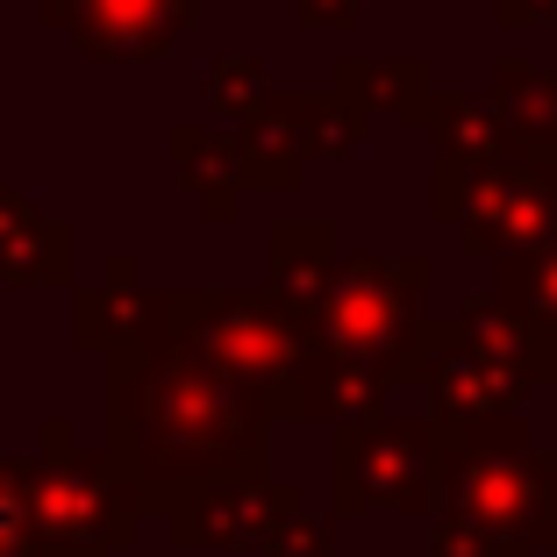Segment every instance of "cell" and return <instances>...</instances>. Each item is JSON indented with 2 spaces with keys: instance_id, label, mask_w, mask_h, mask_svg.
Listing matches in <instances>:
<instances>
[{
  "instance_id": "6da1fadb",
  "label": "cell",
  "mask_w": 557,
  "mask_h": 557,
  "mask_svg": "<svg viewBox=\"0 0 557 557\" xmlns=\"http://www.w3.org/2000/svg\"><path fill=\"white\" fill-rule=\"evenodd\" d=\"M272 400L244 379L214 372L180 336L150 358L108 364V450L136 479L144 515L214 472H250L272 443Z\"/></svg>"
},
{
  "instance_id": "7a4b0ae2",
  "label": "cell",
  "mask_w": 557,
  "mask_h": 557,
  "mask_svg": "<svg viewBox=\"0 0 557 557\" xmlns=\"http://www.w3.org/2000/svg\"><path fill=\"white\" fill-rule=\"evenodd\" d=\"M436 508L508 529V536H522L529 550H550L557 543V450H536L522 408L443 429Z\"/></svg>"
},
{
  "instance_id": "3957f363",
  "label": "cell",
  "mask_w": 557,
  "mask_h": 557,
  "mask_svg": "<svg viewBox=\"0 0 557 557\" xmlns=\"http://www.w3.org/2000/svg\"><path fill=\"white\" fill-rule=\"evenodd\" d=\"M144 529L136 479L108 443H79L65 414L44 422L29 458V557H115Z\"/></svg>"
},
{
  "instance_id": "277c9868",
  "label": "cell",
  "mask_w": 557,
  "mask_h": 557,
  "mask_svg": "<svg viewBox=\"0 0 557 557\" xmlns=\"http://www.w3.org/2000/svg\"><path fill=\"white\" fill-rule=\"evenodd\" d=\"M180 344L200 350L214 372L258 386L278 422H294V386L314 364V350H322V329L278 286H186Z\"/></svg>"
},
{
  "instance_id": "5b68a950",
  "label": "cell",
  "mask_w": 557,
  "mask_h": 557,
  "mask_svg": "<svg viewBox=\"0 0 557 557\" xmlns=\"http://www.w3.org/2000/svg\"><path fill=\"white\" fill-rule=\"evenodd\" d=\"M429 214L458 230L479 258H515V250L557 244V158L543 150H508L486 164H443L429 180Z\"/></svg>"
},
{
  "instance_id": "8992f818",
  "label": "cell",
  "mask_w": 557,
  "mask_h": 557,
  "mask_svg": "<svg viewBox=\"0 0 557 557\" xmlns=\"http://www.w3.org/2000/svg\"><path fill=\"white\" fill-rule=\"evenodd\" d=\"M429 258L422 250H400V258H344L329 300L314 308L322 329V350H344V358H372L408 386V364L429 336Z\"/></svg>"
},
{
  "instance_id": "52a82bcc",
  "label": "cell",
  "mask_w": 557,
  "mask_h": 557,
  "mask_svg": "<svg viewBox=\"0 0 557 557\" xmlns=\"http://www.w3.org/2000/svg\"><path fill=\"white\" fill-rule=\"evenodd\" d=\"M336 522L358 515H436L443 429L436 414H379L336 429Z\"/></svg>"
},
{
  "instance_id": "ba28073f",
  "label": "cell",
  "mask_w": 557,
  "mask_h": 557,
  "mask_svg": "<svg viewBox=\"0 0 557 557\" xmlns=\"http://www.w3.org/2000/svg\"><path fill=\"white\" fill-rule=\"evenodd\" d=\"M300 493L286 486V479H272L264 465H250V472H214V479H200V486H186V493H172L158 508V522H164V536L180 543V550H258L264 543V529L278 522V515L294 508Z\"/></svg>"
},
{
  "instance_id": "9c48e42d",
  "label": "cell",
  "mask_w": 557,
  "mask_h": 557,
  "mask_svg": "<svg viewBox=\"0 0 557 557\" xmlns=\"http://www.w3.org/2000/svg\"><path fill=\"white\" fill-rule=\"evenodd\" d=\"M180 336V294L172 286H144L136 278V258H108V278L100 286H79V314H72V344L100 364H129L150 358Z\"/></svg>"
},
{
  "instance_id": "30bf717a",
  "label": "cell",
  "mask_w": 557,
  "mask_h": 557,
  "mask_svg": "<svg viewBox=\"0 0 557 557\" xmlns=\"http://www.w3.org/2000/svg\"><path fill=\"white\" fill-rule=\"evenodd\" d=\"M44 22L100 65H150L194 29V0H44Z\"/></svg>"
},
{
  "instance_id": "8fae6325",
  "label": "cell",
  "mask_w": 557,
  "mask_h": 557,
  "mask_svg": "<svg viewBox=\"0 0 557 557\" xmlns=\"http://www.w3.org/2000/svg\"><path fill=\"white\" fill-rule=\"evenodd\" d=\"M408 386L429 394V414H436L443 429L479 422V414H508V408L529 400L500 364H486L472 344H465L458 322H429L422 350H414V364H408Z\"/></svg>"
},
{
  "instance_id": "7c38bea8",
  "label": "cell",
  "mask_w": 557,
  "mask_h": 557,
  "mask_svg": "<svg viewBox=\"0 0 557 557\" xmlns=\"http://www.w3.org/2000/svg\"><path fill=\"white\" fill-rule=\"evenodd\" d=\"M400 379L372 358H344V350H314V364L294 386V422H329V429H358L394 414Z\"/></svg>"
},
{
  "instance_id": "4fadbf2b",
  "label": "cell",
  "mask_w": 557,
  "mask_h": 557,
  "mask_svg": "<svg viewBox=\"0 0 557 557\" xmlns=\"http://www.w3.org/2000/svg\"><path fill=\"white\" fill-rule=\"evenodd\" d=\"M172 164H180L186 194L200 200L214 230L236 222L244 194H258V172H250V150H244V129L230 122H194V129H172Z\"/></svg>"
},
{
  "instance_id": "5bb4252c",
  "label": "cell",
  "mask_w": 557,
  "mask_h": 557,
  "mask_svg": "<svg viewBox=\"0 0 557 557\" xmlns=\"http://www.w3.org/2000/svg\"><path fill=\"white\" fill-rule=\"evenodd\" d=\"M450 322L465 329V344L479 350L486 364H500V372L522 386V394H536V386H557V329L529 322L522 308H508V300H472V308H458Z\"/></svg>"
},
{
  "instance_id": "9a60e30c",
  "label": "cell",
  "mask_w": 557,
  "mask_h": 557,
  "mask_svg": "<svg viewBox=\"0 0 557 557\" xmlns=\"http://www.w3.org/2000/svg\"><path fill=\"white\" fill-rule=\"evenodd\" d=\"M72 230L50 222L29 194H0V286H72Z\"/></svg>"
},
{
  "instance_id": "2e32d148",
  "label": "cell",
  "mask_w": 557,
  "mask_h": 557,
  "mask_svg": "<svg viewBox=\"0 0 557 557\" xmlns=\"http://www.w3.org/2000/svg\"><path fill=\"white\" fill-rule=\"evenodd\" d=\"M264 264H272V286L294 308H322L329 286H336V272H344V250H336V230L329 222H278L272 236H264Z\"/></svg>"
},
{
  "instance_id": "e0dca14e",
  "label": "cell",
  "mask_w": 557,
  "mask_h": 557,
  "mask_svg": "<svg viewBox=\"0 0 557 557\" xmlns=\"http://www.w3.org/2000/svg\"><path fill=\"white\" fill-rule=\"evenodd\" d=\"M422 129L436 136V158H443V164H486V158H508V150H522L493 100H465V94H436V108H429Z\"/></svg>"
},
{
  "instance_id": "ac0fdd59",
  "label": "cell",
  "mask_w": 557,
  "mask_h": 557,
  "mask_svg": "<svg viewBox=\"0 0 557 557\" xmlns=\"http://www.w3.org/2000/svg\"><path fill=\"white\" fill-rule=\"evenodd\" d=\"M336 86L358 100L364 115H394V122H429V108H436V79H429L422 58H400V65H344Z\"/></svg>"
},
{
  "instance_id": "d6986e66",
  "label": "cell",
  "mask_w": 557,
  "mask_h": 557,
  "mask_svg": "<svg viewBox=\"0 0 557 557\" xmlns=\"http://www.w3.org/2000/svg\"><path fill=\"white\" fill-rule=\"evenodd\" d=\"M493 108H500V122L515 129L522 150H543L557 136V72L500 65V79H493Z\"/></svg>"
},
{
  "instance_id": "ffe728a7",
  "label": "cell",
  "mask_w": 557,
  "mask_h": 557,
  "mask_svg": "<svg viewBox=\"0 0 557 557\" xmlns=\"http://www.w3.org/2000/svg\"><path fill=\"white\" fill-rule=\"evenodd\" d=\"M500 278H493V294L522 308L529 322L557 329V244H536V250H515V258H493Z\"/></svg>"
},
{
  "instance_id": "44dd1931",
  "label": "cell",
  "mask_w": 557,
  "mask_h": 557,
  "mask_svg": "<svg viewBox=\"0 0 557 557\" xmlns=\"http://www.w3.org/2000/svg\"><path fill=\"white\" fill-rule=\"evenodd\" d=\"M300 129H308V150H314V158H350V150L364 144V129H372V115H364L344 86H329V94H308V100H300Z\"/></svg>"
},
{
  "instance_id": "7402d4cb",
  "label": "cell",
  "mask_w": 557,
  "mask_h": 557,
  "mask_svg": "<svg viewBox=\"0 0 557 557\" xmlns=\"http://www.w3.org/2000/svg\"><path fill=\"white\" fill-rule=\"evenodd\" d=\"M264 100H272V86H264V65H250V58H222V65L208 72V115L214 122L244 129Z\"/></svg>"
},
{
  "instance_id": "603a6c76",
  "label": "cell",
  "mask_w": 557,
  "mask_h": 557,
  "mask_svg": "<svg viewBox=\"0 0 557 557\" xmlns=\"http://www.w3.org/2000/svg\"><path fill=\"white\" fill-rule=\"evenodd\" d=\"M429 557H543V550H529L522 536H508V529H493V522H472V515L436 508V536H429Z\"/></svg>"
},
{
  "instance_id": "cb8c5ba5",
  "label": "cell",
  "mask_w": 557,
  "mask_h": 557,
  "mask_svg": "<svg viewBox=\"0 0 557 557\" xmlns=\"http://www.w3.org/2000/svg\"><path fill=\"white\" fill-rule=\"evenodd\" d=\"M0 557H29V458H0Z\"/></svg>"
},
{
  "instance_id": "d4e9b609",
  "label": "cell",
  "mask_w": 557,
  "mask_h": 557,
  "mask_svg": "<svg viewBox=\"0 0 557 557\" xmlns=\"http://www.w3.org/2000/svg\"><path fill=\"white\" fill-rule=\"evenodd\" d=\"M258 557H336V536H329V522H314V515L294 500V508L264 529Z\"/></svg>"
},
{
  "instance_id": "484cf974",
  "label": "cell",
  "mask_w": 557,
  "mask_h": 557,
  "mask_svg": "<svg viewBox=\"0 0 557 557\" xmlns=\"http://www.w3.org/2000/svg\"><path fill=\"white\" fill-rule=\"evenodd\" d=\"M300 15H308L314 29H350V22H358V0H300Z\"/></svg>"
},
{
  "instance_id": "4316f807",
  "label": "cell",
  "mask_w": 557,
  "mask_h": 557,
  "mask_svg": "<svg viewBox=\"0 0 557 557\" xmlns=\"http://www.w3.org/2000/svg\"><path fill=\"white\" fill-rule=\"evenodd\" d=\"M493 15L508 22V29H522V22H550L557 0H493Z\"/></svg>"
}]
</instances>
